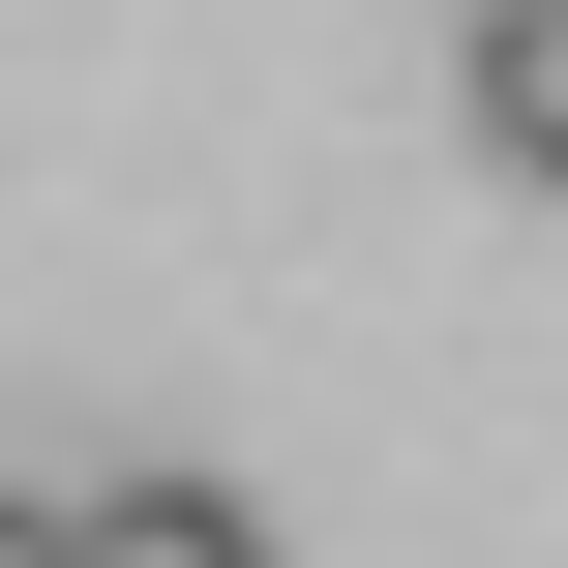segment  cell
<instances>
[{"label": "cell", "instance_id": "1", "mask_svg": "<svg viewBox=\"0 0 568 568\" xmlns=\"http://www.w3.org/2000/svg\"><path fill=\"white\" fill-rule=\"evenodd\" d=\"M60 568H270L240 479H60Z\"/></svg>", "mask_w": 568, "mask_h": 568}, {"label": "cell", "instance_id": "2", "mask_svg": "<svg viewBox=\"0 0 568 568\" xmlns=\"http://www.w3.org/2000/svg\"><path fill=\"white\" fill-rule=\"evenodd\" d=\"M479 150L568 180V0H479Z\"/></svg>", "mask_w": 568, "mask_h": 568}, {"label": "cell", "instance_id": "3", "mask_svg": "<svg viewBox=\"0 0 568 568\" xmlns=\"http://www.w3.org/2000/svg\"><path fill=\"white\" fill-rule=\"evenodd\" d=\"M0 568H60V479H0Z\"/></svg>", "mask_w": 568, "mask_h": 568}]
</instances>
